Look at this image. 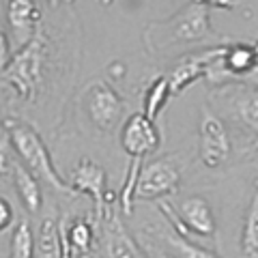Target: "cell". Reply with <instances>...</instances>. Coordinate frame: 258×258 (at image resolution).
<instances>
[{
    "label": "cell",
    "instance_id": "22",
    "mask_svg": "<svg viewBox=\"0 0 258 258\" xmlns=\"http://www.w3.org/2000/svg\"><path fill=\"white\" fill-rule=\"evenodd\" d=\"M13 207L9 205V200H7V198H3V200H0V230H7V228H9V226L13 224Z\"/></svg>",
    "mask_w": 258,
    "mask_h": 258
},
{
    "label": "cell",
    "instance_id": "3",
    "mask_svg": "<svg viewBox=\"0 0 258 258\" xmlns=\"http://www.w3.org/2000/svg\"><path fill=\"white\" fill-rule=\"evenodd\" d=\"M47 58V35L41 30L13 54L7 67H3V84L22 101H35L43 82V69Z\"/></svg>",
    "mask_w": 258,
    "mask_h": 258
},
{
    "label": "cell",
    "instance_id": "21",
    "mask_svg": "<svg viewBox=\"0 0 258 258\" xmlns=\"http://www.w3.org/2000/svg\"><path fill=\"white\" fill-rule=\"evenodd\" d=\"M194 3H198V5H205L209 7V9H224V11H235L239 9V7H243L245 5V0H194Z\"/></svg>",
    "mask_w": 258,
    "mask_h": 258
},
{
    "label": "cell",
    "instance_id": "27",
    "mask_svg": "<svg viewBox=\"0 0 258 258\" xmlns=\"http://www.w3.org/2000/svg\"><path fill=\"white\" fill-rule=\"evenodd\" d=\"M252 149H254V151H258V138L252 142Z\"/></svg>",
    "mask_w": 258,
    "mask_h": 258
},
{
    "label": "cell",
    "instance_id": "2",
    "mask_svg": "<svg viewBox=\"0 0 258 258\" xmlns=\"http://www.w3.org/2000/svg\"><path fill=\"white\" fill-rule=\"evenodd\" d=\"M5 134L9 136L13 151L18 153L20 159L26 164V168L32 174L39 176L45 183H50L56 191L67 194V196H76L69 181H64L58 174V170H56L50 151H47L43 138L39 136L35 127L28 123H22L18 118H5Z\"/></svg>",
    "mask_w": 258,
    "mask_h": 258
},
{
    "label": "cell",
    "instance_id": "7",
    "mask_svg": "<svg viewBox=\"0 0 258 258\" xmlns=\"http://www.w3.org/2000/svg\"><path fill=\"white\" fill-rule=\"evenodd\" d=\"M99 226L103 258H147L136 239L127 232L123 217L114 211V205H106V215Z\"/></svg>",
    "mask_w": 258,
    "mask_h": 258
},
{
    "label": "cell",
    "instance_id": "13",
    "mask_svg": "<svg viewBox=\"0 0 258 258\" xmlns=\"http://www.w3.org/2000/svg\"><path fill=\"white\" fill-rule=\"evenodd\" d=\"M11 174H13V185L18 189V196L22 200L24 209L28 213H39L41 209V187H39V181L37 176L32 174L28 168H24L18 161H11Z\"/></svg>",
    "mask_w": 258,
    "mask_h": 258
},
{
    "label": "cell",
    "instance_id": "4",
    "mask_svg": "<svg viewBox=\"0 0 258 258\" xmlns=\"http://www.w3.org/2000/svg\"><path fill=\"white\" fill-rule=\"evenodd\" d=\"M183 166L179 155H164L142 166L136 200H157L179 189Z\"/></svg>",
    "mask_w": 258,
    "mask_h": 258
},
{
    "label": "cell",
    "instance_id": "11",
    "mask_svg": "<svg viewBox=\"0 0 258 258\" xmlns=\"http://www.w3.org/2000/svg\"><path fill=\"white\" fill-rule=\"evenodd\" d=\"M43 13L35 0H9L7 5V24L13 32V39L26 45L43 26Z\"/></svg>",
    "mask_w": 258,
    "mask_h": 258
},
{
    "label": "cell",
    "instance_id": "15",
    "mask_svg": "<svg viewBox=\"0 0 258 258\" xmlns=\"http://www.w3.org/2000/svg\"><path fill=\"white\" fill-rule=\"evenodd\" d=\"M172 97V88H170V78L159 74L153 78V82L149 84L147 93H144V101H142V112L147 114L151 120H157L159 112L166 108L168 99Z\"/></svg>",
    "mask_w": 258,
    "mask_h": 258
},
{
    "label": "cell",
    "instance_id": "5",
    "mask_svg": "<svg viewBox=\"0 0 258 258\" xmlns=\"http://www.w3.org/2000/svg\"><path fill=\"white\" fill-rule=\"evenodd\" d=\"M120 147L129 155V159H140L153 155L161 147V132L155 120H151L144 112H136L120 129Z\"/></svg>",
    "mask_w": 258,
    "mask_h": 258
},
{
    "label": "cell",
    "instance_id": "9",
    "mask_svg": "<svg viewBox=\"0 0 258 258\" xmlns=\"http://www.w3.org/2000/svg\"><path fill=\"white\" fill-rule=\"evenodd\" d=\"M230 155L228 129L211 112H205L200 118V161L207 168L222 166Z\"/></svg>",
    "mask_w": 258,
    "mask_h": 258
},
{
    "label": "cell",
    "instance_id": "16",
    "mask_svg": "<svg viewBox=\"0 0 258 258\" xmlns=\"http://www.w3.org/2000/svg\"><path fill=\"white\" fill-rule=\"evenodd\" d=\"M64 237L71 247L74 256H88L93 249V241H95V226L88 217H80L67 228V220H64Z\"/></svg>",
    "mask_w": 258,
    "mask_h": 258
},
{
    "label": "cell",
    "instance_id": "12",
    "mask_svg": "<svg viewBox=\"0 0 258 258\" xmlns=\"http://www.w3.org/2000/svg\"><path fill=\"white\" fill-rule=\"evenodd\" d=\"M176 213H179V220L183 222L185 230L189 232V237L191 235L207 239L215 237L217 224L213 209L203 196H187L185 200H181V205L176 207Z\"/></svg>",
    "mask_w": 258,
    "mask_h": 258
},
{
    "label": "cell",
    "instance_id": "20",
    "mask_svg": "<svg viewBox=\"0 0 258 258\" xmlns=\"http://www.w3.org/2000/svg\"><path fill=\"white\" fill-rule=\"evenodd\" d=\"M239 116L243 118V123L247 127H252L254 132H258V88H254L249 95H245L243 99L237 103Z\"/></svg>",
    "mask_w": 258,
    "mask_h": 258
},
{
    "label": "cell",
    "instance_id": "8",
    "mask_svg": "<svg viewBox=\"0 0 258 258\" xmlns=\"http://www.w3.org/2000/svg\"><path fill=\"white\" fill-rule=\"evenodd\" d=\"M123 108H125L123 97L108 82H97L95 86H91L86 110L93 125L99 132H110L112 127H116L120 116H123Z\"/></svg>",
    "mask_w": 258,
    "mask_h": 258
},
{
    "label": "cell",
    "instance_id": "28",
    "mask_svg": "<svg viewBox=\"0 0 258 258\" xmlns=\"http://www.w3.org/2000/svg\"><path fill=\"white\" fill-rule=\"evenodd\" d=\"M159 258H174V256H168V254H161Z\"/></svg>",
    "mask_w": 258,
    "mask_h": 258
},
{
    "label": "cell",
    "instance_id": "14",
    "mask_svg": "<svg viewBox=\"0 0 258 258\" xmlns=\"http://www.w3.org/2000/svg\"><path fill=\"white\" fill-rule=\"evenodd\" d=\"M241 256L258 258V179L245 211L243 230H241Z\"/></svg>",
    "mask_w": 258,
    "mask_h": 258
},
{
    "label": "cell",
    "instance_id": "10",
    "mask_svg": "<svg viewBox=\"0 0 258 258\" xmlns=\"http://www.w3.org/2000/svg\"><path fill=\"white\" fill-rule=\"evenodd\" d=\"M226 45H211V47H205V50H200V52L183 56L181 62L176 64L170 74H168V78H170L172 95H181L185 88L191 86L196 80L207 78L209 67H211V64L224 54Z\"/></svg>",
    "mask_w": 258,
    "mask_h": 258
},
{
    "label": "cell",
    "instance_id": "23",
    "mask_svg": "<svg viewBox=\"0 0 258 258\" xmlns=\"http://www.w3.org/2000/svg\"><path fill=\"white\" fill-rule=\"evenodd\" d=\"M0 54H3V62L0 67H7L13 56L9 54V41H7V32H0Z\"/></svg>",
    "mask_w": 258,
    "mask_h": 258
},
{
    "label": "cell",
    "instance_id": "18",
    "mask_svg": "<svg viewBox=\"0 0 258 258\" xmlns=\"http://www.w3.org/2000/svg\"><path fill=\"white\" fill-rule=\"evenodd\" d=\"M35 254H37V237L32 235L30 222L24 217V220L18 222L11 235L9 258H35Z\"/></svg>",
    "mask_w": 258,
    "mask_h": 258
},
{
    "label": "cell",
    "instance_id": "19",
    "mask_svg": "<svg viewBox=\"0 0 258 258\" xmlns=\"http://www.w3.org/2000/svg\"><path fill=\"white\" fill-rule=\"evenodd\" d=\"M168 241H170V245L179 252L181 258H220L215 252H211V249H207V247L198 245V243H194V241L179 235V232H172V235L168 237Z\"/></svg>",
    "mask_w": 258,
    "mask_h": 258
},
{
    "label": "cell",
    "instance_id": "29",
    "mask_svg": "<svg viewBox=\"0 0 258 258\" xmlns=\"http://www.w3.org/2000/svg\"><path fill=\"white\" fill-rule=\"evenodd\" d=\"M254 45H256V52H258V41H254Z\"/></svg>",
    "mask_w": 258,
    "mask_h": 258
},
{
    "label": "cell",
    "instance_id": "17",
    "mask_svg": "<svg viewBox=\"0 0 258 258\" xmlns=\"http://www.w3.org/2000/svg\"><path fill=\"white\" fill-rule=\"evenodd\" d=\"M35 258H62V235L60 226L54 220H43L37 232Z\"/></svg>",
    "mask_w": 258,
    "mask_h": 258
},
{
    "label": "cell",
    "instance_id": "6",
    "mask_svg": "<svg viewBox=\"0 0 258 258\" xmlns=\"http://www.w3.org/2000/svg\"><path fill=\"white\" fill-rule=\"evenodd\" d=\"M69 185L76 191V196H91L95 203V222L101 224L103 215H106V200H108V189H106V170L95 164L91 157H82L80 164L71 170Z\"/></svg>",
    "mask_w": 258,
    "mask_h": 258
},
{
    "label": "cell",
    "instance_id": "1",
    "mask_svg": "<svg viewBox=\"0 0 258 258\" xmlns=\"http://www.w3.org/2000/svg\"><path fill=\"white\" fill-rule=\"evenodd\" d=\"M144 47L151 54L176 43H196V41H215L217 45L232 43L230 39L222 37L211 26V9L189 0L174 15L159 22H151L142 32Z\"/></svg>",
    "mask_w": 258,
    "mask_h": 258
},
{
    "label": "cell",
    "instance_id": "26",
    "mask_svg": "<svg viewBox=\"0 0 258 258\" xmlns=\"http://www.w3.org/2000/svg\"><path fill=\"white\" fill-rule=\"evenodd\" d=\"M112 3H114V0H101V5H103V7H108V5H112Z\"/></svg>",
    "mask_w": 258,
    "mask_h": 258
},
{
    "label": "cell",
    "instance_id": "24",
    "mask_svg": "<svg viewBox=\"0 0 258 258\" xmlns=\"http://www.w3.org/2000/svg\"><path fill=\"white\" fill-rule=\"evenodd\" d=\"M110 71H112V76H114V78H120V76H123V64H116V67H110Z\"/></svg>",
    "mask_w": 258,
    "mask_h": 258
},
{
    "label": "cell",
    "instance_id": "25",
    "mask_svg": "<svg viewBox=\"0 0 258 258\" xmlns=\"http://www.w3.org/2000/svg\"><path fill=\"white\" fill-rule=\"evenodd\" d=\"M76 0H50V7H58V5H74Z\"/></svg>",
    "mask_w": 258,
    "mask_h": 258
}]
</instances>
